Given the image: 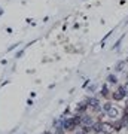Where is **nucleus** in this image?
<instances>
[{
	"instance_id": "nucleus-1",
	"label": "nucleus",
	"mask_w": 128,
	"mask_h": 134,
	"mask_svg": "<svg viewBox=\"0 0 128 134\" xmlns=\"http://www.w3.org/2000/svg\"><path fill=\"white\" fill-rule=\"evenodd\" d=\"M2 15H3V9H2V8H0V16H2Z\"/></svg>"
},
{
	"instance_id": "nucleus-2",
	"label": "nucleus",
	"mask_w": 128,
	"mask_h": 134,
	"mask_svg": "<svg viewBox=\"0 0 128 134\" xmlns=\"http://www.w3.org/2000/svg\"><path fill=\"white\" fill-rule=\"evenodd\" d=\"M45 134H51V133H45Z\"/></svg>"
}]
</instances>
